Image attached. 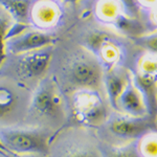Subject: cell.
I'll return each mask as SVG.
<instances>
[{
    "label": "cell",
    "instance_id": "cell-25",
    "mask_svg": "<svg viewBox=\"0 0 157 157\" xmlns=\"http://www.w3.org/2000/svg\"><path fill=\"white\" fill-rule=\"evenodd\" d=\"M0 153H12V152H10L6 147H4L3 144L1 143V140H0Z\"/></svg>",
    "mask_w": 157,
    "mask_h": 157
},
{
    "label": "cell",
    "instance_id": "cell-13",
    "mask_svg": "<svg viewBox=\"0 0 157 157\" xmlns=\"http://www.w3.org/2000/svg\"><path fill=\"white\" fill-rule=\"evenodd\" d=\"M132 81L143 95L148 115L154 118L157 113V77L138 72Z\"/></svg>",
    "mask_w": 157,
    "mask_h": 157
},
{
    "label": "cell",
    "instance_id": "cell-23",
    "mask_svg": "<svg viewBox=\"0 0 157 157\" xmlns=\"http://www.w3.org/2000/svg\"><path fill=\"white\" fill-rule=\"evenodd\" d=\"M121 1L128 17H132L137 13V6H136L135 0H121Z\"/></svg>",
    "mask_w": 157,
    "mask_h": 157
},
{
    "label": "cell",
    "instance_id": "cell-8",
    "mask_svg": "<svg viewBox=\"0 0 157 157\" xmlns=\"http://www.w3.org/2000/svg\"><path fill=\"white\" fill-rule=\"evenodd\" d=\"M52 56V46L18 55L16 64L17 75L24 82L34 81L36 78L40 82L49 66Z\"/></svg>",
    "mask_w": 157,
    "mask_h": 157
},
{
    "label": "cell",
    "instance_id": "cell-6",
    "mask_svg": "<svg viewBox=\"0 0 157 157\" xmlns=\"http://www.w3.org/2000/svg\"><path fill=\"white\" fill-rule=\"evenodd\" d=\"M30 97L11 86L0 85V128L13 127L24 120Z\"/></svg>",
    "mask_w": 157,
    "mask_h": 157
},
{
    "label": "cell",
    "instance_id": "cell-1",
    "mask_svg": "<svg viewBox=\"0 0 157 157\" xmlns=\"http://www.w3.org/2000/svg\"><path fill=\"white\" fill-rule=\"evenodd\" d=\"M65 104L54 78H43L35 87L23 123L29 127L52 130L65 121Z\"/></svg>",
    "mask_w": 157,
    "mask_h": 157
},
{
    "label": "cell",
    "instance_id": "cell-21",
    "mask_svg": "<svg viewBox=\"0 0 157 157\" xmlns=\"http://www.w3.org/2000/svg\"><path fill=\"white\" fill-rule=\"evenodd\" d=\"M139 72L157 77V55L144 58L140 63V71Z\"/></svg>",
    "mask_w": 157,
    "mask_h": 157
},
{
    "label": "cell",
    "instance_id": "cell-7",
    "mask_svg": "<svg viewBox=\"0 0 157 157\" xmlns=\"http://www.w3.org/2000/svg\"><path fill=\"white\" fill-rule=\"evenodd\" d=\"M57 38L52 34L38 29H25L21 34L10 38L6 41V54L22 55L52 46Z\"/></svg>",
    "mask_w": 157,
    "mask_h": 157
},
{
    "label": "cell",
    "instance_id": "cell-4",
    "mask_svg": "<svg viewBox=\"0 0 157 157\" xmlns=\"http://www.w3.org/2000/svg\"><path fill=\"white\" fill-rule=\"evenodd\" d=\"M65 75L68 82L78 89L98 90L103 83L104 71L94 56L86 52L78 54L69 60L65 68Z\"/></svg>",
    "mask_w": 157,
    "mask_h": 157
},
{
    "label": "cell",
    "instance_id": "cell-19",
    "mask_svg": "<svg viewBox=\"0 0 157 157\" xmlns=\"http://www.w3.org/2000/svg\"><path fill=\"white\" fill-rule=\"evenodd\" d=\"M102 157H141L139 154L137 145L118 146L108 149L105 153H101Z\"/></svg>",
    "mask_w": 157,
    "mask_h": 157
},
{
    "label": "cell",
    "instance_id": "cell-22",
    "mask_svg": "<svg viewBox=\"0 0 157 157\" xmlns=\"http://www.w3.org/2000/svg\"><path fill=\"white\" fill-rule=\"evenodd\" d=\"M139 45L150 50L151 52L157 55V34L147 35V36H139L137 38Z\"/></svg>",
    "mask_w": 157,
    "mask_h": 157
},
{
    "label": "cell",
    "instance_id": "cell-18",
    "mask_svg": "<svg viewBox=\"0 0 157 157\" xmlns=\"http://www.w3.org/2000/svg\"><path fill=\"white\" fill-rule=\"evenodd\" d=\"M97 14L100 19L111 22H113V20L120 15L117 13V6L113 0H101L97 6Z\"/></svg>",
    "mask_w": 157,
    "mask_h": 157
},
{
    "label": "cell",
    "instance_id": "cell-10",
    "mask_svg": "<svg viewBox=\"0 0 157 157\" xmlns=\"http://www.w3.org/2000/svg\"><path fill=\"white\" fill-rule=\"evenodd\" d=\"M86 44L100 64L107 69L115 67L121 58V47L104 33H93L87 38Z\"/></svg>",
    "mask_w": 157,
    "mask_h": 157
},
{
    "label": "cell",
    "instance_id": "cell-11",
    "mask_svg": "<svg viewBox=\"0 0 157 157\" xmlns=\"http://www.w3.org/2000/svg\"><path fill=\"white\" fill-rule=\"evenodd\" d=\"M116 111L132 117H144L148 115L143 95L135 87L132 78H130L116 102Z\"/></svg>",
    "mask_w": 157,
    "mask_h": 157
},
{
    "label": "cell",
    "instance_id": "cell-15",
    "mask_svg": "<svg viewBox=\"0 0 157 157\" xmlns=\"http://www.w3.org/2000/svg\"><path fill=\"white\" fill-rule=\"evenodd\" d=\"M52 157H102V155L98 149L91 146L71 145L58 149L57 153H55Z\"/></svg>",
    "mask_w": 157,
    "mask_h": 157
},
{
    "label": "cell",
    "instance_id": "cell-24",
    "mask_svg": "<svg viewBox=\"0 0 157 157\" xmlns=\"http://www.w3.org/2000/svg\"><path fill=\"white\" fill-rule=\"evenodd\" d=\"M0 157H39V156L17 155V154H14V153H0Z\"/></svg>",
    "mask_w": 157,
    "mask_h": 157
},
{
    "label": "cell",
    "instance_id": "cell-12",
    "mask_svg": "<svg viewBox=\"0 0 157 157\" xmlns=\"http://www.w3.org/2000/svg\"><path fill=\"white\" fill-rule=\"evenodd\" d=\"M130 77L124 69L120 67H112L107 69L103 77V83L105 85L106 94L108 102L114 110H116V102L121 92L128 85Z\"/></svg>",
    "mask_w": 157,
    "mask_h": 157
},
{
    "label": "cell",
    "instance_id": "cell-16",
    "mask_svg": "<svg viewBox=\"0 0 157 157\" xmlns=\"http://www.w3.org/2000/svg\"><path fill=\"white\" fill-rule=\"evenodd\" d=\"M137 149L141 157H157V133L152 131L139 138Z\"/></svg>",
    "mask_w": 157,
    "mask_h": 157
},
{
    "label": "cell",
    "instance_id": "cell-26",
    "mask_svg": "<svg viewBox=\"0 0 157 157\" xmlns=\"http://www.w3.org/2000/svg\"><path fill=\"white\" fill-rule=\"evenodd\" d=\"M64 3H75V2L80 1V0H62Z\"/></svg>",
    "mask_w": 157,
    "mask_h": 157
},
{
    "label": "cell",
    "instance_id": "cell-3",
    "mask_svg": "<svg viewBox=\"0 0 157 157\" xmlns=\"http://www.w3.org/2000/svg\"><path fill=\"white\" fill-rule=\"evenodd\" d=\"M71 109L78 123L87 127L102 125L109 116L105 101L94 89L75 90L71 95Z\"/></svg>",
    "mask_w": 157,
    "mask_h": 157
},
{
    "label": "cell",
    "instance_id": "cell-2",
    "mask_svg": "<svg viewBox=\"0 0 157 157\" xmlns=\"http://www.w3.org/2000/svg\"><path fill=\"white\" fill-rule=\"evenodd\" d=\"M0 140L17 155L47 156L50 154V133L41 128H0Z\"/></svg>",
    "mask_w": 157,
    "mask_h": 157
},
{
    "label": "cell",
    "instance_id": "cell-17",
    "mask_svg": "<svg viewBox=\"0 0 157 157\" xmlns=\"http://www.w3.org/2000/svg\"><path fill=\"white\" fill-rule=\"evenodd\" d=\"M114 24V26L120 32L126 35H132V36H138L140 34L141 26L140 24L136 21L135 19H133L132 17L124 16V15H118L116 18L113 20L112 22Z\"/></svg>",
    "mask_w": 157,
    "mask_h": 157
},
{
    "label": "cell",
    "instance_id": "cell-20",
    "mask_svg": "<svg viewBox=\"0 0 157 157\" xmlns=\"http://www.w3.org/2000/svg\"><path fill=\"white\" fill-rule=\"evenodd\" d=\"M13 22L11 21V17L6 13H0V67L3 64L6 60V36L7 30L12 26Z\"/></svg>",
    "mask_w": 157,
    "mask_h": 157
},
{
    "label": "cell",
    "instance_id": "cell-14",
    "mask_svg": "<svg viewBox=\"0 0 157 157\" xmlns=\"http://www.w3.org/2000/svg\"><path fill=\"white\" fill-rule=\"evenodd\" d=\"M0 6L16 23L29 24L30 0H0Z\"/></svg>",
    "mask_w": 157,
    "mask_h": 157
},
{
    "label": "cell",
    "instance_id": "cell-5",
    "mask_svg": "<svg viewBox=\"0 0 157 157\" xmlns=\"http://www.w3.org/2000/svg\"><path fill=\"white\" fill-rule=\"evenodd\" d=\"M150 116L132 117L125 114L113 115L105 121L106 131L112 137L123 141L134 140L143 137L145 134L152 132L154 125Z\"/></svg>",
    "mask_w": 157,
    "mask_h": 157
},
{
    "label": "cell",
    "instance_id": "cell-9",
    "mask_svg": "<svg viewBox=\"0 0 157 157\" xmlns=\"http://www.w3.org/2000/svg\"><path fill=\"white\" fill-rule=\"evenodd\" d=\"M62 16L59 0H35L29 7V23L38 30L47 33L60 23Z\"/></svg>",
    "mask_w": 157,
    "mask_h": 157
}]
</instances>
